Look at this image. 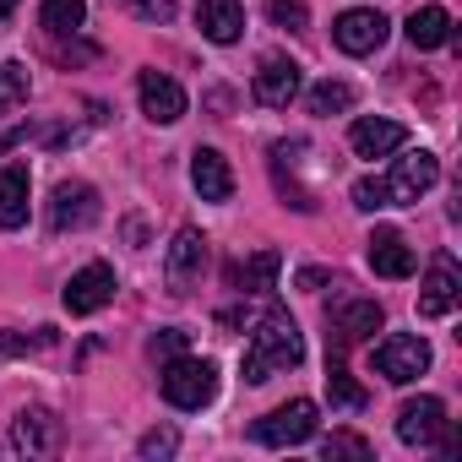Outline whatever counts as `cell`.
<instances>
[{
    "label": "cell",
    "instance_id": "7",
    "mask_svg": "<svg viewBox=\"0 0 462 462\" xmlns=\"http://www.w3.org/2000/svg\"><path fill=\"white\" fill-rule=\"evenodd\" d=\"M332 39H337L343 55H375L386 44V17L375 6H354V12H343L332 23Z\"/></svg>",
    "mask_w": 462,
    "mask_h": 462
},
{
    "label": "cell",
    "instance_id": "26",
    "mask_svg": "<svg viewBox=\"0 0 462 462\" xmlns=\"http://www.w3.org/2000/svg\"><path fill=\"white\" fill-rule=\"evenodd\" d=\"M327 397H332V408H365V386H359L337 359L327 365Z\"/></svg>",
    "mask_w": 462,
    "mask_h": 462
},
{
    "label": "cell",
    "instance_id": "5",
    "mask_svg": "<svg viewBox=\"0 0 462 462\" xmlns=\"http://www.w3.org/2000/svg\"><path fill=\"white\" fill-rule=\"evenodd\" d=\"M60 440H66V424L50 408H23L12 419V451L17 457H55Z\"/></svg>",
    "mask_w": 462,
    "mask_h": 462
},
{
    "label": "cell",
    "instance_id": "30",
    "mask_svg": "<svg viewBox=\"0 0 462 462\" xmlns=\"http://www.w3.org/2000/svg\"><path fill=\"white\" fill-rule=\"evenodd\" d=\"M147 354H152V359H174V354H185V332H180V327H163V332H152Z\"/></svg>",
    "mask_w": 462,
    "mask_h": 462
},
{
    "label": "cell",
    "instance_id": "21",
    "mask_svg": "<svg viewBox=\"0 0 462 462\" xmlns=\"http://www.w3.org/2000/svg\"><path fill=\"white\" fill-rule=\"evenodd\" d=\"M28 223V169H0V228Z\"/></svg>",
    "mask_w": 462,
    "mask_h": 462
},
{
    "label": "cell",
    "instance_id": "20",
    "mask_svg": "<svg viewBox=\"0 0 462 462\" xmlns=\"http://www.w3.org/2000/svg\"><path fill=\"white\" fill-rule=\"evenodd\" d=\"M408 44H413V50H440V44H451V12H446V6H419V12L408 17Z\"/></svg>",
    "mask_w": 462,
    "mask_h": 462
},
{
    "label": "cell",
    "instance_id": "9",
    "mask_svg": "<svg viewBox=\"0 0 462 462\" xmlns=\"http://www.w3.org/2000/svg\"><path fill=\"white\" fill-rule=\"evenodd\" d=\"M201 267H207V240H201V228H180V235L169 240V256H163L169 289H174V294H190V283L201 278Z\"/></svg>",
    "mask_w": 462,
    "mask_h": 462
},
{
    "label": "cell",
    "instance_id": "10",
    "mask_svg": "<svg viewBox=\"0 0 462 462\" xmlns=\"http://www.w3.org/2000/svg\"><path fill=\"white\" fill-rule=\"evenodd\" d=\"M93 217H98V190H93V185H82V180L55 185V201H50V228H55V235L88 228Z\"/></svg>",
    "mask_w": 462,
    "mask_h": 462
},
{
    "label": "cell",
    "instance_id": "25",
    "mask_svg": "<svg viewBox=\"0 0 462 462\" xmlns=\"http://www.w3.org/2000/svg\"><path fill=\"white\" fill-rule=\"evenodd\" d=\"M343 109H354V88L348 82H316L310 88V115H343Z\"/></svg>",
    "mask_w": 462,
    "mask_h": 462
},
{
    "label": "cell",
    "instance_id": "18",
    "mask_svg": "<svg viewBox=\"0 0 462 462\" xmlns=\"http://www.w3.org/2000/svg\"><path fill=\"white\" fill-rule=\"evenodd\" d=\"M381 321H386V316H381L375 300H348V305H337V316H332V343H337V348H354V343L375 337Z\"/></svg>",
    "mask_w": 462,
    "mask_h": 462
},
{
    "label": "cell",
    "instance_id": "17",
    "mask_svg": "<svg viewBox=\"0 0 462 462\" xmlns=\"http://www.w3.org/2000/svg\"><path fill=\"white\" fill-rule=\"evenodd\" d=\"M365 256H370V273L375 278H392V283L413 278V251H408V240L397 235V228H375Z\"/></svg>",
    "mask_w": 462,
    "mask_h": 462
},
{
    "label": "cell",
    "instance_id": "24",
    "mask_svg": "<svg viewBox=\"0 0 462 462\" xmlns=\"http://www.w3.org/2000/svg\"><path fill=\"white\" fill-rule=\"evenodd\" d=\"M23 104H28V66L6 60V66H0V120L17 115Z\"/></svg>",
    "mask_w": 462,
    "mask_h": 462
},
{
    "label": "cell",
    "instance_id": "1",
    "mask_svg": "<svg viewBox=\"0 0 462 462\" xmlns=\"http://www.w3.org/2000/svg\"><path fill=\"white\" fill-rule=\"evenodd\" d=\"M300 359H305V337H300L294 316H289V310H267V316L256 321L251 343H245V381L262 386V381L294 370Z\"/></svg>",
    "mask_w": 462,
    "mask_h": 462
},
{
    "label": "cell",
    "instance_id": "6",
    "mask_svg": "<svg viewBox=\"0 0 462 462\" xmlns=\"http://www.w3.org/2000/svg\"><path fill=\"white\" fill-rule=\"evenodd\" d=\"M440 180V158L435 152H402L397 163H392V180H386V196H392V207H408V201H419L430 185Z\"/></svg>",
    "mask_w": 462,
    "mask_h": 462
},
{
    "label": "cell",
    "instance_id": "8",
    "mask_svg": "<svg viewBox=\"0 0 462 462\" xmlns=\"http://www.w3.org/2000/svg\"><path fill=\"white\" fill-rule=\"evenodd\" d=\"M66 310L71 316H98L109 300H115V267H104V262H88L82 273H71V283H66Z\"/></svg>",
    "mask_w": 462,
    "mask_h": 462
},
{
    "label": "cell",
    "instance_id": "13",
    "mask_svg": "<svg viewBox=\"0 0 462 462\" xmlns=\"http://www.w3.org/2000/svg\"><path fill=\"white\" fill-rule=\"evenodd\" d=\"M446 435V402L440 397H413L397 413V440L402 446H435Z\"/></svg>",
    "mask_w": 462,
    "mask_h": 462
},
{
    "label": "cell",
    "instance_id": "4",
    "mask_svg": "<svg viewBox=\"0 0 462 462\" xmlns=\"http://www.w3.org/2000/svg\"><path fill=\"white\" fill-rule=\"evenodd\" d=\"M370 359H375V370H381L392 386H408V381H419V375L430 370V343H424L419 332H386Z\"/></svg>",
    "mask_w": 462,
    "mask_h": 462
},
{
    "label": "cell",
    "instance_id": "22",
    "mask_svg": "<svg viewBox=\"0 0 462 462\" xmlns=\"http://www.w3.org/2000/svg\"><path fill=\"white\" fill-rule=\"evenodd\" d=\"M278 267H283V256H278V251H256L251 262H240L228 278H235V289H240V294H267V289L278 283Z\"/></svg>",
    "mask_w": 462,
    "mask_h": 462
},
{
    "label": "cell",
    "instance_id": "2",
    "mask_svg": "<svg viewBox=\"0 0 462 462\" xmlns=\"http://www.w3.org/2000/svg\"><path fill=\"white\" fill-rule=\"evenodd\" d=\"M163 397L174 402V408H185V413H196V408H207L212 397H217V365L212 359H190V354H174L169 365H163Z\"/></svg>",
    "mask_w": 462,
    "mask_h": 462
},
{
    "label": "cell",
    "instance_id": "23",
    "mask_svg": "<svg viewBox=\"0 0 462 462\" xmlns=\"http://www.w3.org/2000/svg\"><path fill=\"white\" fill-rule=\"evenodd\" d=\"M39 23H44L50 33H77V28L88 23V0H44Z\"/></svg>",
    "mask_w": 462,
    "mask_h": 462
},
{
    "label": "cell",
    "instance_id": "14",
    "mask_svg": "<svg viewBox=\"0 0 462 462\" xmlns=\"http://www.w3.org/2000/svg\"><path fill=\"white\" fill-rule=\"evenodd\" d=\"M457 300H462L457 262H451V256H435V267H430V278H424V289H419V316H424V321H440V316L457 310Z\"/></svg>",
    "mask_w": 462,
    "mask_h": 462
},
{
    "label": "cell",
    "instance_id": "31",
    "mask_svg": "<svg viewBox=\"0 0 462 462\" xmlns=\"http://www.w3.org/2000/svg\"><path fill=\"white\" fill-rule=\"evenodd\" d=\"M136 451H142V457H174V451H180V435H174V430H147Z\"/></svg>",
    "mask_w": 462,
    "mask_h": 462
},
{
    "label": "cell",
    "instance_id": "19",
    "mask_svg": "<svg viewBox=\"0 0 462 462\" xmlns=\"http://www.w3.org/2000/svg\"><path fill=\"white\" fill-rule=\"evenodd\" d=\"M196 23L212 44H240L245 33V6L240 0H196Z\"/></svg>",
    "mask_w": 462,
    "mask_h": 462
},
{
    "label": "cell",
    "instance_id": "28",
    "mask_svg": "<svg viewBox=\"0 0 462 462\" xmlns=\"http://www.w3.org/2000/svg\"><path fill=\"white\" fill-rule=\"evenodd\" d=\"M354 207H359V212H381V207H392L386 180H354Z\"/></svg>",
    "mask_w": 462,
    "mask_h": 462
},
{
    "label": "cell",
    "instance_id": "29",
    "mask_svg": "<svg viewBox=\"0 0 462 462\" xmlns=\"http://www.w3.org/2000/svg\"><path fill=\"white\" fill-rule=\"evenodd\" d=\"M321 457L332 462V457H370V440L365 435H332V440H321Z\"/></svg>",
    "mask_w": 462,
    "mask_h": 462
},
{
    "label": "cell",
    "instance_id": "34",
    "mask_svg": "<svg viewBox=\"0 0 462 462\" xmlns=\"http://www.w3.org/2000/svg\"><path fill=\"white\" fill-rule=\"evenodd\" d=\"M17 12V0H0V17H12Z\"/></svg>",
    "mask_w": 462,
    "mask_h": 462
},
{
    "label": "cell",
    "instance_id": "3",
    "mask_svg": "<svg viewBox=\"0 0 462 462\" xmlns=\"http://www.w3.org/2000/svg\"><path fill=\"white\" fill-rule=\"evenodd\" d=\"M316 430H321V408L310 397H294V402L273 408L267 419H256L251 424V440L256 446H305Z\"/></svg>",
    "mask_w": 462,
    "mask_h": 462
},
{
    "label": "cell",
    "instance_id": "32",
    "mask_svg": "<svg viewBox=\"0 0 462 462\" xmlns=\"http://www.w3.org/2000/svg\"><path fill=\"white\" fill-rule=\"evenodd\" d=\"M125 6H131L142 23H169V17H174V0H125Z\"/></svg>",
    "mask_w": 462,
    "mask_h": 462
},
{
    "label": "cell",
    "instance_id": "11",
    "mask_svg": "<svg viewBox=\"0 0 462 462\" xmlns=\"http://www.w3.org/2000/svg\"><path fill=\"white\" fill-rule=\"evenodd\" d=\"M300 66L289 60V55H267L262 60V71H256V82H251V93H256V104H267V109H289L294 98H300Z\"/></svg>",
    "mask_w": 462,
    "mask_h": 462
},
{
    "label": "cell",
    "instance_id": "12",
    "mask_svg": "<svg viewBox=\"0 0 462 462\" xmlns=\"http://www.w3.org/2000/svg\"><path fill=\"white\" fill-rule=\"evenodd\" d=\"M136 93H142V115H147L152 125H174V120H185V88H180L174 77H163V71H142V77H136Z\"/></svg>",
    "mask_w": 462,
    "mask_h": 462
},
{
    "label": "cell",
    "instance_id": "15",
    "mask_svg": "<svg viewBox=\"0 0 462 462\" xmlns=\"http://www.w3.org/2000/svg\"><path fill=\"white\" fill-rule=\"evenodd\" d=\"M348 147H354L359 158H392V152H402V147H408V131H402L397 120L365 115V120H354V131H348Z\"/></svg>",
    "mask_w": 462,
    "mask_h": 462
},
{
    "label": "cell",
    "instance_id": "33",
    "mask_svg": "<svg viewBox=\"0 0 462 462\" xmlns=\"http://www.w3.org/2000/svg\"><path fill=\"white\" fill-rule=\"evenodd\" d=\"M321 283H327V273H316V267H310V273H300V289H321Z\"/></svg>",
    "mask_w": 462,
    "mask_h": 462
},
{
    "label": "cell",
    "instance_id": "27",
    "mask_svg": "<svg viewBox=\"0 0 462 462\" xmlns=\"http://www.w3.org/2000/svg\"><path fill=\"white\" fill-rule=\"evenodd\" d=\"M267 17L278 28H289V33H305L310 28V6H305V0H267Z\"/></svg>",
    "mask_w": 462,
    "mask_h": 462
},
{
    "label": "cell",
    "instance_id": "16",
    "mask_svg": "<svg viewBox=\"0 0 462 462\" xmlns=\"http://www.w3.org/2000/svg\"><path fill=\"white\" fill-rule=\"evenodd\" d=\"M190 185L201 201H228L235 196V169H228V158L217 147H196L190 152Z\"/></svg>",
    "mask_w": 462,
    "mask_h": 462
}]
</instances>
